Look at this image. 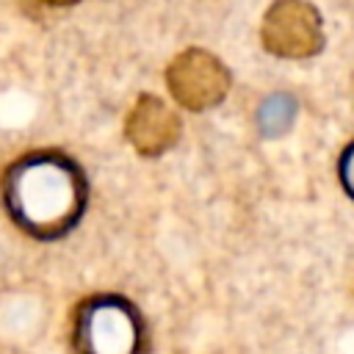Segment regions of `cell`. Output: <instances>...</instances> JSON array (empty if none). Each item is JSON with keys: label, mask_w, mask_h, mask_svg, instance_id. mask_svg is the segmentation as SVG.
I'll list each match as a JSON object with an SVG mask.
<instances>
[{"label": "cell", "mask_w": 354, "mask_h": 354, "mask_svg": "<svg viewBox=\"0 0 354 354\" xmlns=\"http://www.w3.org/2000/svg\"><path fill=\"white\" fill-rule=\"evenodd\" d=\"M296 119V100L285 91L271 94L257 111V127L263 136H282Z\"/></svg>", "instance_id": "6"}, {"label": "cell", "mask_w": 354, "mask_h": 354, "mask_svg": "<svg viewBox=\"0 0 354 354\" xmlns=\"http://www.w3.org/2000/svg\"><path fill=\"white\" fill-rule=\"evenodd\" d=\"M337 174H340V185L346 191V196L354 202V141L340 152L337 160Z\"/></svg>", "instance_id": "7"}, {"label": "cell", "mask_w": 354, "mask_h": 354, "mask_svg": "<svg viewBox=\"0 0 354 354\" xmlns=\"http://www.w3.org/2000/svg\"><path fill=\"white\" fill-rule=\"evenodd\" d=\"M75 354H149L152 337L144 313L119 293H94L69 313Z\"/></svg>", "instance_id": "2"}, {"label": "cell", "mask_w": 354, "mask_h": 354, "mask_svg": "<svg viewBox=\"0 0 354 354\" xmlns=\"http://www.w3.org/2000/svg\"><path fill=\"white\" fill-rule=\"evenodd\" d=\"M41 3H50V6H75L80 0H41Z\"/></svg>", "instance_id": "8"}, {"label": "cell", "mask_w": 354, "mask_h": 354, "mask_svg": "<svg viewBox=\"0 0 354 354\" xmlns=\"http://www.w3.org/2000/svg\"><path fill=\"white\" fill-rule=\"evenodd\" d=\"M0 205L28 238L41 243L61 241L88 207V177L61 149H30L3 169Z\"/></svg>", "instance_id": "1"}, {"label": "cell", "mask_w": 354, "mask_h": 354, "mask_svg": "<svg viewBox=\"0 0 354 354\" xmlns=\"http://www.w3.org/2000/svg\"><path fill=\"white\" fill-rule=\"evenodd\" d=\"M263 47L277 58H313L324 47V22L307 0H277L260 25Z\"/></svg>", "instance_id": "3"}, {"label": "cell", "mask_w": 354, "mask_h": 354, "mask_svg": "<svg viewBox=\"0 0 354 354\" xmlns=\"http://www.w3.org/2000/svg\"><path fill=\"white\" fill-rule=\"evenodd\" d=\"M230 69L207 50L191 47L171 58L166 69V86L169 94L183 105L185 111H207L216 108L227 91H230Z\"/></svg>", "instance_id": "4"}, {"label": "cell", "mask_w": 354, "mask_h": 354, "mask_svg": "<svg viewBox=\"0 0 354 354\" xmlns=\"http://www.w3.org/2000/svg\"><path fill=\"white\" fill-rule=\"evenodd\" d=\"M124 136L130 147L144 158H158L169 152L180 138L177 113L155 94H141L127 113Z\"/></svg>", "instance_id": "5"}]
</instances>
